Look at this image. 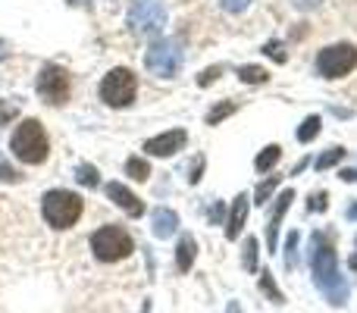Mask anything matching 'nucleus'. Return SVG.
Segmentation results:
<instances>
[{
    "instance_id": "nucleus-1",
    "label": "nucleus",
    "mask_w": 357,
    "mask_h": 313,
    "mask_svg": "<svg viewBox=\"0 0 357 313\" xmlns=\"http://www.w3.org/2000/svg\"><path fill=\"white\" fill-rule=\"evenodd\" d=\"M310 270H314V282L323 295L329 298V304L342 307L348 301V282L339 273V257L333 247V235L317 232L314 235V251H310Z\"/></svg>"
},
{
    "instance_id": "nucleus-2",
    "label": "nucleus",
    "mask_w": 357,
    "mask_h": 313,
    "mask_svg": "<svg viewBox=\"0 0 357 313\" xmlns=\"http://www.w3.org/2000/svg\"><path fill=\"white\" fill-rule=\"evenodd\" d=\"M10 148H13V154H16V160H22V163H29V166L44 163L50 154L47 132H44V125L38 123V119H22V123L16 125V132H13V138H10Z\"/></svg>"
},
{
    "instance_id": "nucleus-3",
    "label": "nucleus",
    "mask_w": 357,
    "mask_h": 313,
    "mask_svg": "<svg viewBox=\"0 0 357 313\" xmlns=\"http://www.w3.org/2000/svg\"><path fill=\"white\" fill-rule=\"evenodd\" d=\"M82 210H85V201L75 191H66V188L47 191L41 201V213L50 229H73L79 222Z\"/></svg>"
},
{
    "instance_id": "nucleus-4",
    "label": "nucleus",
    "mask_w": 357,
    "mask_h": 313,
    "mask_svg": "<svg viewBox=\"0 0 357 313\" xmlns=\"http://www.w3.org/2000/svg\"><path fill=\"white\" fill-rule=\"evenodd\" d=\"M135 94H138V79H135V72L126 66L110 69V72L104 75V82H100V100H104L107 107H113V110L132 107Z\"/></svg>"
},
{
    "instance_id": "nucleus-5",
    "label": "nucleus",
    "mask_w": 357,
    "mask_h": 313,
    "mask_svg": "<svg viewBox=\"0 0 357 313\" xmlns=\"http://www.w3.org/2000/svg\"><path fill=\"white\" fill-rule=\"evenodd\" d=\"M91 251L104 264H116V260H126L135 251V241L123 226H104L91 235Z\"/></svg>"
},
{
    "instance_id": "nucleus-6",
    "label": "nucleus",
    "mask_w": 357,
    "mask_h": 313,
    "mask_svg": "<svg viewBox=\"0 0 357 313\" xmlns=\"http://www.w3.org/2000/svg\"><path fill=\"white\" fill-rule=\"evenodd\" d=\"M182 44L176 38H157L144 54V66H148V72L160 75V79H176L178 69H182Z\"/></svg>"
},
{
    "instance_id": "nucleus-7",
    "label": "nucleus",
    "mask_w": 357,
    "mask_h": 313,
    "mask_svg": "<svg viewBox=\"0 0 357 313\" xmlns=\"http://www.w3.org/2000/svg\"><path fill=\"white\" fill-rule=\"evenodd\" d=\"M354 66H357V47L348 41L329 44V47H323L320 54H317V72H320L323 79H342V75H348Z\"/></svg>"
},
{
    "instance_id": "nucleus-8",
    "label": "nucleus",
    "mask_w": 357,
    "mask_h": 313,
    "mask_svg": "<svg viewBox=\"0 0 357 313\" xmlns=\"http://www.w3.org/2000/svg\"><path fill=\"white\" fill-rule=\"evenodd\" d=\"M167 25V10L157 0H138L129 10V29L138 38H157Z\"/></svg>"
},
{
    "instance_id": "nucleus-9",
    "label": "nucleus",
    "mask_w": 357,
    "mask_h": 313,
    "mask_svg": "<svg viewBox=\"0 0 357 313\" xmlns=\"http://www.w3.org/2000/svg\"><path fill=\"white\" fill-rule=\"evenodd\" d=\"M35 88H38V98L47 100L50 107L66 104V100H69V75H66V69L47 63V66L38 72Z\"/></svg>"
},
{
    "instance_id": "nucleus-10",
    "label": "nucleus",
    "mask_w": 357,
    "mask_h": 313,
    "mask_svg": "<svg viewBox=\"0 0 357 313\" xmlns=\"http://www.w3.org/2000/svg\"><path fill=\"white\" fill-rule=\"evenodd\" d=\"M188 144V132L185 129H173V132H163V135H154L144 142V151L151 157H173L178 151Z\"/></svg>"
},
{
    "instance_id": "nucleus-11",
    "label": "nucleus",
    "mask_w": 357,
    "mask_h": 313,
    "mask_svg": "<svg viewBox=\"0 0 357 313\" xmlns=\"http://www.w3.org/2000/svg\"><path fill=\"white\" fill-rule=\"evenodd\" d=\"M291 201H295V191H282V194L276 197V207H273V216H270V226H266V247H270V254H276L279 247V226H282V216L285 210L291 207Z\"/></svg>"
},
{
    "instance_id": "nucleus-12",
    "label": "nucleus",
    "mask_w": 357,
    "mask_h": 313,
    "mask_svg": "<svg viewBox=\"0 0 357 313\" xmlns=\"http://www.w3.org/2000/svg\"><path fill=\"white\" fill-rule=\"evenodd\" d=\"M107 197H110V201L116 204L119 210H126L129 216H142L144 213V204L138 201V197L132 194V191L126 188L123 182H110V185H107Z\"/></svg>"
},
{
    "instance_id": "nucleus-13",
    "label": "nucleus",
    "mask_w": 357,
    "mask_h": 313,
    "mask_svg": "<svg viewBox=\"0 0 357 313\" xmlns=\"http://www.w3.org/2000/svg\"><path fill=\"white\" fill-rule=\"evenodd\" d=\"M248 207H251V197H248V194H238L232 201V210H229V220H226V238L229 241H235V238H238V232L245 229Z\"/></svg>"
},
{
    "instance_id": "nucleus-14",
    "label": "nucleus",
    "mask_w": 357,
    "mask_h": 313,
    "mask_svg": "<svg viewBox=\"0 0 357 313\" xmlns=\"http://www.w3.org/2000/svg\"><path fill=\"white\" fill-rule=\"evenodd\" d=\"M195 257H197L195 235H182V238H178V247H176V266H178V273H188L191 266H195Z\"/></svg>"
},
{
    "instance_id": "nucleus-15",
    "label": "nucleus",
    "mask_w": 357,
    "mask_h": 313,
    "mask_svg": "<svg viewBox=\"0 0 357 313\" xmlns=\"http://www.w3.org/2000/svg\"><path fill=\"white\" fill-rule=\"evenodd\" d=\"M178 229V213L169 207H160L154 210V235L157 238H169V235H176Z\"/></svg>"
},
{
    "instance_id": "nucleus-16",
    "label": "nucleus",
    "mask_w": 357,
    "mask_h": 313,
    "mask_svg": "<svg viewBox=\"0 0 357 313\" xmlns=\"http://www.w3.org/2000/svg\"><path fill=\"white\" fill-rule=\"evenodd\" d=\"M279 157H282V148H279V144H266V148L254 157V166H257V172H270L273 166L279 163Z\"/></svg>"
},
{
    "instance_id": "nucleus-17",
    "label": "nucleus",
    "mask_w": 357,
    "mask_h": 313,
    "mask_svg": "<svg viewBox=\"0 0 357 313\" xmlns=\"http://www.w3.org/2000/svg\"><path fill=\"white\" fill-rule=\"evenodd\" d=\"M238 79L245 82V85H266L270 82V72H266L264 66H238Z\"/></svg>"
},
{
    "instance_id": "nucleus-18",
    "label": "nucleus",
    "mask_w": 357,
    "mask_h": 313,
    "mask_svg": "<svg viewBox=\"0 0 357 313\" xmlns=\"http://www.w3.org/2000/svg\"><path fill=\"white\" fill-rule=\"evenodd\" d=\"M260 291H264V295L270 298L273 304H285V295L279 291V285H276V279H273V273H270V270L260 273Z\"/></svg>"
},
{
    "instance_id": "nucleus-19",
    "label": "nucleus",
    "mask_w": 357,
    "mask_h": 313,
    "mask_svg": "<svg viewBox=\"0 0 357 313\" xmlns=\"http://www.w3.org/2000/svg\"><path fill=\"white\" fill-rule=\"evenodd\" d=\"M279 182H282V176H266V182H260L257 188H254V204H260V207H264V204L270 201V194L276 191Z\"/></svg>"
},
{
    "instance_id": "nucleus-20",
    "label": "nucleus",
    "mask_w": 357,
    "mask_h": 313,
    "mask_svg": "<svg viewBox=\"0 0 357 313\" xmlns=\"http://www.w3.org/2000/svg\"><path fill=\"white\" fill-rule=\"evenodd\" d=\"M241 266H245V273H257V238H245V247H241Z\"/></svg>"
},
{
    "instance_id": "nucleus-21",
    "label": "nucleus",
    "mask_w": 357,
    "mask_h": 313,
    "mask_svg": "<svg viewBox=\"0 0 357 313\" xmlns=\"http://www.w3.org/2000/svg\"><path fill=\"white\" fill-rule=\"evenodd\" d=\"M320 125H323L320 116H307V119L301 123V129H298V142H301V144H310L317 135H320Z\"/></svg>"
},
{
    "instance_id": "nucleus-22",
    "label": "nucleus",
    "mask_w": 357,
    "mask_h": 313,
    "mask_svg": "<svg viewBox=\"0 0 357 313\" xmlns=\"http://www.w3.org/2000/svg\"><path fill=\"white\" fill-rule=\"evenodd\" d=\"M235 110H238V104H235V100H222L220 107H213V110L207 113V125H220L222 119H226V116H232Z\"/></svg>"
},
{
    "instance_id": "nucleus-23",
    "label": "nucleus",
    "mask_w": 357,
    "mask_h": 313,
    "mask_svg": "<svg viewBox=\"0 0 357 313\" xmlns=\"http://www.w3.org/2000/svg\"><path fill=\"white\" fill-rule=\"evenodd\" d=\"M126 172H129V178H135V182H144V178L151 176V166H148V160L132 157L129 163H126Z\"/></svg>"
},
{
    "instance_id": "nucleus-24",
    "label": "nucleus",
    "mask_w": 357,
    "mask_h": 313,
    "mask_svg": "<svg viewBox=\"0 0 357 313\" xmlns=\"http://www.w3.org/2000/svg\"><path fill=\"white\" fill-rule=\"evenodd\" d=\"M75 182H79V185H88V188H98V185H100V176H98V169H94V166L82 163L79 169H75Z\"/></svg>"
},
{
    "instance_id": "nucleus-25",
    "label": "nucleus",
    "mask_w": 357,
    "mask_h": 313,
    "mask_svg": "<svg viewBox=\"0 0 357 313\" xmlns=\"http://www.w3.org/2000/svg\"><path fill=\"white\" fill-rule=\"evenodd\" d=\"M342 157H345V148H329L326 154H320V157H317V163H314V166L323 172V169H329V166H335V163H339Z\"/></svg>"
},
{
    "instance_id": "nucleus-26",
    "label": "nucleus",
    "mask_w": 357,
    "mask_h": 313,
    "mask_svg": "<svg viewBox=\"0 0 357 313\" xmlns=\"http://www.w3.org/2000/svg\"><path fill=\"white\" fill-rule=\"evenodd\" d=\"M298 232H289V241H285V270H295L298 266Z\"/></svg>"
},
{
    "instance_id": "nucleus-27",
    "label": "nucleus",
    "mask_w": 357,
    "mask_h": 313,
    "mask_svg": "<svg viewBox=\"0 0 357 313\" xmlns=\"http://www.w3.org/2000/svg\"><path fill=\"white\" fill-rule=\"evenodd\" d=\"M264 54H266V56H270V60H276V63H285V60H289V54H285L282 41H266Z\"/></svg>"
},
{
    "instance_id": "nucleus-28",
    "label": "nucleus",
    "mask_w": 357,
    "mask_h": 313,
    "mask_svg": "<svg viewBox=\"0 0 357 313\" xmlns=\"http://www.w3.org/2000/svg\"><path fill=\"white\" fill-rule=\"evenodd\" d=\"M326 207H329V194H326V191H317V194H310V201H307L310 213H323Z\"/></svg>"
},
{
    "instance_id": "nucleus-29",
    "label": "nucleus",
    "mask_w": 357,
    "mask_h": 313,
    "mask_svg": "<svg viewBox=\"0 0 357 313\" xmlns=\"http://www.w3.org/2000/svg\"><path fill=\"white\" fill-rule=\"evenodd\" d=\"M19 178H22V176H19V172L6 163V157L0 154V182H19Z\"/></svg>"
},
{
    "instance_id": "nucleus-30",
    "label": "nucleus",
    "mask_w": 357,
    "mask_h": 313,
    "mask_svg": "<svg viewBox=\"0 0 357 313\" xmlns=\"http://www.w3.org/2000/svg\"><path fill=\"white\" fill-rule=\"evenodd\" d=\"M16 116H19V107L16 104H0V125L13 123Z\"/></svg>"
},
{
    "instance_id": "nucleus-31",
    "label": "nucleus",
    "mask_w": 357,
    "mask_h": 313,
    "mask_svg": "<svg viewBox=\"0 0 357 313\" xmlns=\"http://www.w3.org/2000/svg\"><path fill=\"white\" fill-rule=\"evenodd\" d=\"M220 3L226 13H245L248 6H251V0H220Z\"/></svg>"
},
{
    "instance_id": "nucleus-32",
    "label": "nucleus",
    "mask_w": 357,
    "mask_h": 313,
    "mask_svg": "<svg viewBox=\"0 0 357 313\" xmlns=\"http://www.w3.org/2000/svg\"><path fill=\"white\" fill-rule=\"evenodd\" d=\"M201 169H204V157H197L195 166H191V172H188V182H191V185L201 182Z\"/></svg>"
},
{
    "instance_id": "nucleus-33",
    "label": "nucleus",
    "mask_w": 357,
    "mask_h": 313,
    "mask_svg": "<svg viewBox=\"0 0 357 313\" xmlns=\"http://www.w3.org/2000/svg\"><path fill=\"white\" fill-rule=\"evenodd\" d=\"M220 72H222L220 66H213V69H204V72H201V79H197V85H210V82H213Z\"/></svg>"
},
{
    "instance_id": "nucleus-34",
    "label": "nucleus",
    "mask_w": 357,
    "mask_h": 313,
    "mask_svg": "<svg viewBox=\"0 0 357 313\" xmlns=\"http://www.w3.org/2000/svg\"><path fill=\"white\" fill-rule=\"evenodd\" d=\"M291 3H295L298 10H317V6H320L323 0H291Z\"/></svg>"
},
{
    "instance_id": "nucleus-35",
    "label": "nucleus",
    "mask_w": 357,
    "mask_h": 313,
    "mask_svg": "<svg viewBox=\"0 0 357 313\" xmlns=\"http://www.w3.org/2000/svg\"><path fill=\"white\" fill-rule=\"evenodd\" d=\"M210 222H222V204H213V210H210Z\"/></svg>"
},
{
    "instance_id": "nucleus-36",
    "label": "nucleus",
    "mask_w": 357,
    "mask_h": 313,
    "mask_svg": "<svg viewBox=\"0 0 357 313\" xmlns=\"http://www.w3.org/2000/svg\"><path fill=\"white\" fill-rule=\"evenodd\" d=\"M226 313H245V310H241V307H238V304H235V301H232V304H229V307H226Z\"/></svg>"
},
{
    "instance_id": "nucleus-37",
    "label": "nucleus",
    "mask_w": 357,
    "mask_h": 313,
    "mask_svg": "<svg viewBox=\"0 0 357 313\" xmlns=\"http://www.w3.org/2000/svg\"><path fill=\"white\" fill-rule=\"evenodd\" d=\"M348 216H351V220H357V207H351V210H348Z\"/></svg>"
},
{
    "instance_id": "nucleus-38",
    "label": "nucleus",
    "mask_w": 357,
    "mask_h": 313,
    "mask_svg": "<svg viewBox=\"0 0 357 313\" xmlns=\"http://www.w3.org/2000/svg\"><path fill=\"white\" fill-rule=\"evenodd\" d=\"M351 270H357V254H354V257H351Z\"/></svg>"
},
{
    "instance_id": "nucleus-39",
    "label": "nucleus",
    "mask_w": 357,
    "mask_h": 313,
    "mask_svg": "<svg viewBox=\"0 0 357 313\" xmlns=\"http://www.w3.org/2000/svg\"><path fill=\"white\" fill-rule=\"evenodd\" d=\"M73 3H88V0H73Z\"/></svg>"
}]
</instances>
